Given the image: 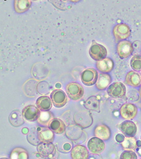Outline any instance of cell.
Masks as SVG:
<instances>
[{
    "mask_svg": "<svg viewBox=\"0 0 141 159\" xmlns=\"http://www.w3.org/2000/svg\"><path fill=\"white\" fill-rule=\"evenodd\" d=\"M73 120L76 125L82 129L90 127L93 123V118L91 112L85 110L75 112Z\"/></svg>",
    "mask_w": 141,
    "mask_h": 159,
    "instance_id": "obj_1",
    "label": "cell"
},
{
    "mask_svg": "<svg viewBox=\"0 0 141 159\" xmlns=\"http://www.w3.org/2000/svg\"><path fill=\"white\" fill-rule=\"evenodd\" d=\"M65 90L68 97L73 100H79L84 96V88L77 82H72L68 83L66 86Z\"/></svg>",
    "mask_w": 141,
    "mask_h": 159,
    "instance_id": "obj_2",
    "label": "cell"
},
{
    "mask_svg": "<svg viewBox=\"0 0 141 159\" xmlns=\"http://www.w3.org/2000/svg\"><path fill=\"white\" fill-rule=\"evenodd\" d=\"M112 32L115 42L117 43L129 38L131 31L129 25L122 23L115 25L113 28Z\"/></svg>",
    "mask_w": 141,
    "mask_h": 159,
    "instance_id": "obj_3",
    "label": "cell"
},
{
    "mask_svg": "<svg viewBox=\"0 0 141 159\" xmlns=\"http://www.w3.org/2000/svg\"><path fill=\"white\" fill-rule=\"evenodd\" d=\"M89 54L93 60L100 61L106 57L107 51L104 46L94 40L89 50Z\"/></svg>",
    "mask_w": 141,
    "mask_h": 159,
    "instance_id": "obj_4",
    "label": "cell"
},
{
    "mask_svg": "<svg viewBox=\"0 0 141 159\" xmlns=\"http://www.w3.org/2000/svg\"><path fill=\"white\" fill-rule=\"evenodd\" d=\"M108 96L114 98H122L125 96L126 88L122 82H117L112 84L107 88Z\"/></svg>",
    "mask_w": 141,
    "mask_h": 159,
    "instance_id": "obj_5",
    "label": "cell"
},
{
    "mask_svg": "<svg viewBox=\"0 0 141 159\" xmlns=\"http://www.w3.org/2000/svg\"><path fill=\"white\" fill-rule=\"evenodd\" d=\"M134 48L132 43L127 40L119 42L117 46V52L121 59L129 57L133 53Z\"/></svg>",
    "mask_w": 141,
    "mask_h": 159,
    "instance_id": "obj_6",
    "label": "cell"
},
{
    "mask_svg": "<svg viewBox=\"0 0 141 159\" xmlns=\"http://www.w3.org/2000/svg\"><path fill=\"white\" fill-rule=\"evenodd\" d=\"M37 151L44 158H51L56 154V148L52 143L41 142L37 146Z\"/></svg>",
    "mask_w": 141,
    "mask_h": 159,
    "instance_id": "obj_7",
    "label": "cell"
},
{
    "mask_svg": "<svg viewBox=\"0 0 141 159\" xmlns=\"http://www.w3.org/2000/svg\"><path fill=\"white\" fill-rule=\"evenodd\" d=\"M98 73L96 70L93 68H89L85 70L81 74L82 82L87 86L94 85L98 80Z\"/></svg>",
    "mask_w": 141,
    "mask_h": 159,
    "instance_id": "obj_8",
    "label": "cell"
},
{
    "mask_svg": "<svg viewBox=\"0 0 141 159\" xmlns=\"http://www.w3.org/2000/svg\"><path fill=\"white\" fill-rule=\"evenodd\" d=\"M120 113L121 117L125 120H131L137 115L138 109L133 104L126 103L121 107Z\"/></svg>",
    "mask_w": 141,
    "mask_h": 159,
    "instance_id": "obj_9",
    "label": "cell"
},
{
    "mask_svg": "<svg viewBox=\"0 0 141 159\" xmlns=\"http://www.w3.org/2000/svg\"><path fill=\"white\" fill-rule=\"evenodd\" d=\"M51 98L53 105L55 107H63L68 102V97L65 93L60 89L53 90L51 94Z\"/></svg>",
    "mask_w": 141,
    "mask_h": 159,
    "instance_id": "obj_10",
    "label": "cell"
},
{
    "mask_svg": "<svg viewBox=\"0 0 141 159\" xmlns=\"http://www.w3.org/2000/svg\"><path fill=\"white\" fill-rule=\"evenodd\" d=\"M87 147L92 154H99L104 150L105 144L103 140L95 137L89 140Z\"/></svg>",
    "mask_w": 141,
    "mask_h": 159,
    "instance_id": "obj_11",
    "label": "cell"
},
{
    "mask_svg": "<svg viewBox=\"0 0 141 159\" xmlns=\"http://www.w3.org/2000/svg\"><path fill=\"white\" fill-rule=\"evenodd\" d=\"M22 113L25 120L28 121L34 122L37 120L41 112L40 109L35 105H29L23 109Z\"/></svg>",
    "mask_w": 141,
    "mask_h": 159,
    "instance_id": "obj_12",
    "label": "cell"
},
{
    "mask_svg": "<svg viewBox=\"0 0 141 159\" xmlns=\"http://www.w3.org/2000/svg\"><path fill=\"white\" fill-rule=\"evenodd\" d=\"M120 129L126 137H134L137 131L136 124L130 120H126L121 123Z\"/></svg>",
    "mask_w": 141,
    "mask_h": 159,
    "instance_id": "obj_13",
    "label": "cell"
},
{
    "mask_svg": "<svg viewBox=\"0 0 141 159\" xmlns=\"http://www.w3.org/2000/svg\"><path fill=\"white\" fill-rule=\"evenodd\" d=\"M38 138L41 142L53 143L54 140V132L51 129L45 126H39L37 128Z\"/></svg>",
    "mask_w": 141,
    "mask_h": 159,
    "instance_id": "obj_14",
    "label": "cell"
},
{
    "mask_svg": "<svg viewBox=\"0 0 141 159\" xmlns=\"http://www.w3.org/2000/svg\"><path fill=\"white\" fill-rule=\"evenodd\" d=\"M94 134L96 137L106 141L110 139L112 132L110 128L105 125H100L97 126L94 130Z\"/></svg>",
    "mask_w": 141,
    "mask_h": 159,
    "instance_id": "obj_15",
    "label": "cell"
},
{
    "mask_svg": "<svg viewBox=\"0 0 141 159\" xmlns=\"http://www.w3.org/2000/svg\"><path fill=\"white\" fill-rule=\"evenodd\" d=\"M114 64L112 59L106 57L103 60L97 61L96 67L101 73H109L113 70Z\"/></svg>",
    "mask_w": 141,
    "mask_h": 159,
    "instance_id": "obj_16",
    "label": "cell"
},
{
    "mask_svg": "<svg viewBox=\"0 0 141 159\" xmlns=\"http://www.w3.org/2000/svg\"><path fill=\"white\" fill-rule=\"evenodd\" d=\"M112 82V76L108 73H101L98 74V80L95 87L98 90H104L110 85Z\"/></svg>",
    "mask_w": 141,
    "mask_h": 159,
    "instance_id": "obj_17",
    "label": "cell"
},
{
    "mask_svg": "<svg viewBox=\"0 0 141 159\" xmlns=\"http://www.w3.org/2000/svg\"><path fill=\"white\" fill-rule=\"evenodd\" d=\"M90 154L86 147L82 145H77L72 149L71 157L73 159H88Z\"/></svg>",
    "mask_w": 141,
    "mask_h": 159,
    "instance_id": "obj_18",
    "label": "cell"
},
{
    "mask_svg": "<svg viewBox=\"0 0 141 159\" xmlns=\"http://www.w3.org/2000/svg\"><path fill=\"white\" fill-rule=\"evenodd\" d=\"M125 82L128 85L137 88L141 85V75L134 70L127 73L125 77Z\"/></svg>",
    "mask_w": 141,
    "mask_h": 159,
    "instance_id": "obj_19",
    "label": "cell"
},
{
    "mask_svg": "<svg viewBox=\"0 0 141 159\" xmlns=\"http://www.w3.org/2000/svg\"><path fill=\"white\" fill-rule=\"evenodd\" d=\"M82 128L78 125H70L66 129V135L70 140H78L80 139L83 134Z\"/></svg>",
    "mask_w": 141,
    "mask_h": 159,
    "instance_id": "obj_20",
    "label": "cell"
},
{
    "mask_svg": "<svg viewBox=\"0 0 141 159\" xmlns=\"http://www.w3.org/2000/svg\"><path fill=\"white\" fill-rule=\"evenodd\" d=\"M9 121L14 127L21 126L25 123L22 113L20 110H15L11 112L9 116Z\"/></svg>",
    "mask_w": 141,
    "mask_h": 159,
    "instance_id": "obj_21",
    "label": "cell"
},
{
    "mask_svg": "<svg viewBox=\"0 0 141 159\" xmlns=\"http://www.w3.org/2000/svg\"><path fill=\"white\" fill-rule=\"evenodd\" d=\"M55 134H61L66 130V126L64 122L59 118H54L50 123L49 126Z\"/></svg>",
    "mask_w": 141,
    "mask_h": 159,
    "instance_id": "obj_22",
    "label": "cell"
},
{
    "mask_svg": "<svg viewBox=\"0 0 141 159\" xmlns=\"http://www.w3.org/2000/svg\"><path fill=\"white\" fill-rule=\"evenodd\" d=\"M37 107L41 111H48L52 107L51 98L48 96H43L39 97L36 101Z\"/></svg>",
    "mask_w": 141,
    "mask_h": 159,
    "instance_id": "obj_23",
    "label": "cell"
},
{
    "mask_svg": "<svg viewBox=\"0 0 141 159\" xmlns=\"http://www.w3.org/2000/svg\"><path fill=\"white\" fill-rule=\"evenodd\" d=\"M32 5L30 0H14L15 11L18 13H23L29 10Z\"/></svg>",
    "mask_w": 141,
    "mask_h": 159,
    "instance_id": "obj_24",
    "label": "cell"
},
{
    "mask_svg": "<svg viewBox=\"0 0 141 159\" xmlns=\"http://www.w3.org/2000/svg\"><path fill=\"white\" fill-rule=\"evenodd\" d=\"M32 81H29V84L26 82L23 87L24 93L25 96L29 98H33L36 96L37 94V83L33 82L32 84Z\"/></svg>",
    "mask_w": 141,
    "mask_h": 159,
    "instance_id": "obj_25",
    "label": "cell"
},
{
    "mask_svg": "<svg viewBox=\"0 0 141 159\" xmlns=\"http://www.w3.org/2000/svg\"><path fill=\"white\" fill-rule=\"evenodd\" d=\"M54 118V115L49 111H42L37 121L40 126L48 127L50 123Z\"/></svg>",
    "mask_w": 141,
    "mask_h": 159,
    "instance_id": "obj_26",
    "label": "cell"
},
{
    "mask_svg": "<svg viewBox=\"0 0 141 159\" xmlns=\"http://www.w3.org/2000/svg\"><path fill=\"white\" fill-rule=\"evenodd\" d=\"M84 106L88 110L96 112H100V102L95 96L89 97L84 103Z\"/></svg>",
    "mask_w": 141,
    "mask_h": 159,
    "instance_id": "obj_27",
    "label": "cell"
},
{
    "mask_svg": "<svg viewBox=\"0 0 141 159\" xmlns=\"http://www.w3.org/2000/svg\"><path fill=\"white\" fill-rule=\"evenodd\" d=\"M10 159H28L29 158L28 152L22 147H16L10 153Z\"/></svg>",
    "mask_w": 141,
    "mask_h": 159,
    "instance_id": "obj_28",
    "label": "cell"
},
{
    "mask_svg": "<svg viewBox=\"0 0 141 159\" xmlns=\"http://www.w3.org/2000/svg\"><path fill=\"white\" fill-rule=\"evenodd\" d=\"M121 146L124 150L135 151L137 148V140L134 137H126L121 143Z\"/></svg>",
    "mask_w": 141,
    "mask_h": 159,
    "instance_id": "obj_29",
    "label": "cell"
},
{
    "mask_svg": "<svg viewBox=\"0 0 141 159\" xmlns=\"http://www.w3.org/2000/svg\"><path fill=\"white\" fill-rule=\"evenodd\" d=\"M27 139L28 142L33 146H37L41 143L38 138L37 128L33 127L31 129L27 134Z\"/></svg>",
    "mask_w": 141,
    "mask_h": 159,
    "instance_id": "obj_30",
    "label": "cell"
},
{
    "mask_svg": "<svg viewBox=\"0 0 141 159\" xmlns=\"http://www.w3.org/2000/svg\"><path fill=\"white\" fill-rule=\"evenodd\" d=\"M130 66L134 71H141V55L135 54L131 58Z\"/></svg>",
    "mask_w": 141,
    "mask_h": 159,
    "instance_id": "obj_31",
    "label": "cell"
},
{
    "mask_svg": "<svg viewBox=\"0 0 141 159\" xmlns=\"http://www.w3.org/2000/svg\"><path fill=\"white\" fill-rule=\"evenodd\" d=\"M137 154L133 151L125 150L121 154V159H137Z\"/></svg>",
    "mask_w": 141,
    "mask_h": 159,
    "instance_id": "obj_32",
    "label": "cell"
},
{
    "mask_svg": "<svg viewBox=\"0 0 141 159\" xmlns=\"http://www.w3.org/2000/svg\"><path fill=\"white\" fill-rule=\"evenodd\" d=\"M70 2H73V3H77V2H80L81 0H68Z\"/></svg>",
    "mask_w": 141,
    "mask_h": 159,
    "instance_id": "obj_33",
    "label": "cell"
},
{
    "mask_svg": "<svg viewBox=\"0 0 141 159\" xmlns=\"http://www.w3.org/2000/svg\"><path fill=\"white\" fill-rule=\"evenodd\" d=\"M139 93L140 95V96H141V85L140 86V87H139Z\"/></svg>",
    "mask_w": 141,
    "mask_h": 159,
    "instance_id": "obj_34",
    "label": "cell"
},
{
    "mask_svg": "<svg viewBox=\"0 0 141 159\" xmlns=\"http://www.w3.org/2000/svg\"><path fill=\"white\" fill-rule=\"evenodd\" d=\"M33 1H37V0H33Z\"/></svg>",
    "mask_w": 141,
    "mask_h": 159,
    "instance_id": "obj_35",
    "label": "cell"
},
{
    "mask_svg": "<svg viewBox=\"0 0 141 159\" xmlns=\"http://www.w3.org/2000/svg\"><path fill=\"white\" fill-rule=\"evenodd\" d=\"M140 108H141V105H140Z\"/></svg>",
    "mask_w": 141,
    "mask_h": 159,
    "instance_id": "obj_36",
    "label": "cell"
},
{
    "mask_svg": "<svg viewBox=\"0 0 141 159\" xmlns=\"http://www.w3.org/2000/svg\"></svg>",
    "mask_w": 141,
    "mask_h": 159,
    "instance_id": "obj_37",
    "label": "cell"
}]
</instances>
